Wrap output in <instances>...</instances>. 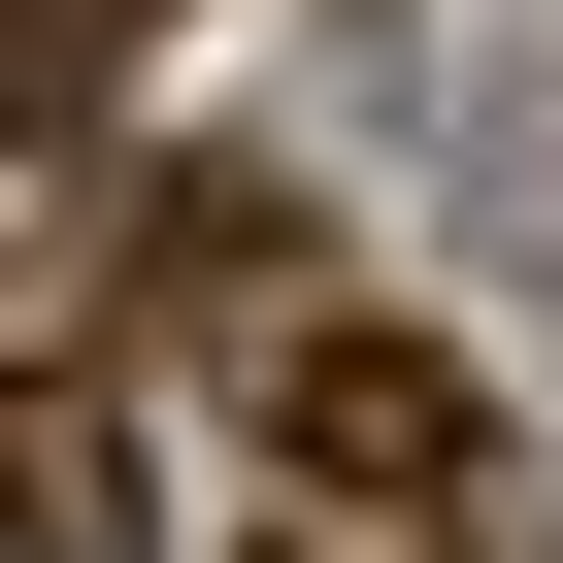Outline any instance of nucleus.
<instances>
[{"instance_id":"f257e3e1","label":"nucleus","mask_w":563,"mask_h":563,"mask_svg":"<svg viewBox=\"0 0 563 563\" xmlns=\"http://www.w3.org/2000/svg\"><path fill=\"white\" fill-rule=\"evenodd\" d=\"M0 563H133V398L100 365H0Z\"/></svg>"},{"instance_id":"f03ea898","label":"nucleus","mask_w":563,"mask_h":563,"mask_svg":"<svg viewBox=\"0 0 563 563\" xmlns=\"http://www.w3.org/2000/svg\"><path fill=\"white\" fill-rule=\"evenodd\" d=\"M299 464H332V497H464V365H365V332H299Z\"/></svg>"},{"instance_id":"7ed1b4c3","label":"nucleus","mask_w":563,"mask_h":563,"mask_svg":"<svg viewBox=\"0 0 563 563\" xmlns=\"http://www.w3.org/2000/svg\"><path fill=\"white\" fill-rule=\"evenodd\" d=\"M133 67V0H0V100H100Z\"/></svg>"}]
</instances>
